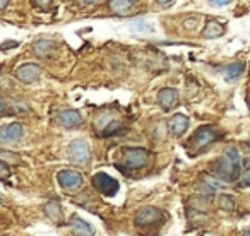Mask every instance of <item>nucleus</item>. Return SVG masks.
Here are the masks:
<instances>
[{"instance_id": "7", "label": "nucleus", "mask_w": 250, "mask_h": 236, "mask_svg": "<svg viewBox=\"0 0 250 236\" xmlns=\"http://www.w3.org/2000/svg\"><path fill=\"white\" fill-rule=\"evenodd\" d=\"M57 180H59L60 187H62L65 192H77L84 183L81 173H79V171H76V170H62V171H59V175H57Z\"/></svg>"}, {"instance_id": "27", "label": "nucleus", "mask_w": 250, "mask_h": 236, "mask_svg": "<svg viewBox=\"0 0 250 236\" xmlns=\"http://www.w3.org/2000/svg\"><path fill=\"white\" fill-rule=\"evenodd\" d=\"M229 4V0H221V2H211V5H216V7H225V5Z\"/></svg>"}, {"instance_id": "8", "label": "nucleus", "mask_w": 250, "mask_h": 236, "mask_svg": "<svg viewBox=\"0 0 250 236\" xmlns=\"http://www.w3.org/2000/svg\"><path fill=\"white\" fill-rule=\"evenodd\" d=\"M24 129L21 123H7V125L0 127V146H11V144H18L21 140Z\"/></svg>"}, {"instance_id": "28", "label": "nucleus", "mask_w": 250, "mask_h": 236, "mask_svg": "<svg viewBox=\"0 0 250 236\" xmlns=\"http://www.w3.org/2000/svg\"><path fill=\"white\" fill-rule=\"evenodd\" d=\"M173 4H175V2H171V0H168V2H158V5H160V7H171Z\"/></svg>"}, {"instance_id": "3", "label": "nucleus", "mask_w": 250, "mask_h": 236, "mask_svg": "<svg viewBox=\"0 0 250 236\" xmlns=\"http://www.w3.org/2000/svg\"><path fill=\"white\" fill-rule=\"evenodd\" d=\"M221 137H223V134L219 132V130H216L214 127L204 125V127H201V129H199L197 132H195L194 136L190 137V140H188V146L195 147V149H202V147L211 146L212 142L219 140Z\"/></svg>"}, {"instance_id": "18", "label": "nucleus", "mask_w": 250, "mask_h": 236, "mask_svg": "<svg viewBox=\"0 0 250 236\" xmlns=\"http://www.w3.org/2000/svg\"><path fill=\"white\" fill-rule=\"evenodd\" d=\"M243 69H245V65H243V63H229V65L223 67V72L226 74L228 80H233V79H236V77L242 76Z\"/></svg>"}, {"instance_id": "13", "label": "nucleus", "mask_w": 250, "mask_h": 236, "mask_svg": "<svg viewBox=\"0 0 250 236\" xmlns=\"http://www.w3.org/2000/svg\"><path fill=\"white\" fill-rule=\"evenodd\" d=\"M70 231L74 236H94V228L87 221H84L79 216H74L70 221Z\"/></svg>"}, {"instance_id": "6", "label": "nucleus", "mask_w": 250, "mask_h": 236, "mask_svg": "<svg viewBox=\"0 0 250 236\" xmlns=\"http://www.w3.org/2000/svg\"><path fill=\"white\" fill-rule=\"evenodd\" d=\"M91 183H93V187L96 188L101 195H104V197H113V195H117L118 188H120L118 181L115 180V178H111L110 175L103 173V171L94 175V177L91 178Z\"/></svg>"}, {"instance_id": "12", "label": "nucleus", "mask_w": 250, "mask_h": 236, "mask_svg": "<svg viewBox=\"0 0 250 236\" xmlns=\"http://www.w3.org/2000/svg\"><path fill=\"white\" fill-rule=\"evenodd\" d=\"M33 52L38 59L48 60L52 59V55L57 52V45L53 39H38V41L33 45Z\"/></svg>"}, {"instance_id": "4", "label": "nucleus", "mask_w": 250, "mask_h": 236, "mask_svg": "<svg viewBox=\"0 0 250 236\" xmlns=\"http://www.w3.org/2000/svg\"><path fill=\"white\" fill-rule=\"evenodd\" d=\"M69 159L72 161L74 164H79V166H84V164L89 163V159H91L89 144H87L84 139L70 140V144H69Z\"/></svg>"}, {"instance_id": "11", "label": "nucleus", "mask_w": 250, "mask_h": 236, "mask_svg": "<svg viewBox=\"0 0 250 236\" xmlns=\"http://www.w3.org/2000/svg\"><path fill=\"white\" fill-rule=\"evenodd\" d=\"M57 122L65 129H74V127H79L83 123V115L77 110H63L57 115Z\"/></svg>"}, {"instance_id": "30", "label": "nucleus", "mask_w": 250, "mask_h": 236, "mask_svg": "<svg viewBox=\"0 0 250 236\" xmlns=\"http://www.w3.org/2000/svg\"><path fill=\"white\" fill-rule=\"evenodd\" d=\"M243 236H250V229H249V231H245V233H243Z\"/></svg>"}, {"instance_id": "21", "label": "nucleus", "mask_w": 250, "mask_h": 236, "mask_svg": "<svg viewBox=\"0 0 250 236\" xmlns=\"http://www.w3.org/2000/svg\"><path fill=\"white\" fill-rule=\"evenodd\" d=\"M219 207L223 209V211H235L236 204H235V198L231 197V195H219Z\"/></svg>"}, {"instance_id": "26", "label": "nucleus", "mask_w": 250, "mask_h": 236, "mask_svg": "<svg viewBox=\"0 0 250 236\" xmlns=\"http://www.w3.org/2000/svg\"><path fill=\"white\" fill-rule=\"evenodd\" d=\"M33 5H35V7H43L42 11H48V9L46 7H52V2H33Z\"/></svg>"}, {"instance_id": "24", "label": "nucleus", "mask_w": 250, "mask_h": 236, "mask_svg": "<svg viewBox=\"0 0 250 236\" xmlns=\"http://www.w3.org/2000/svg\"><path fill=\"white\" fill-rule=\"evenodd\" d=\"M9 104L5 103V99L2 96H0V117H4V115H7L9 113Z\"/></svg>"}, {"instance_id": "29", "label": "nucleus", "mask_w": 250, "mask_h": 236, "mask_svg": "<svg viewBox=\"0 0 250 236\" xmlns=\"http://www.w3.org/2000/svg\"><path fill=\"white\" fill-rule=\"evenodd\" d=\"M9 5V2L7 0H2V2H0V11H2V9H5Z\"/></svg>"}, {"instance_id": "23", "label": "nucleus", "mask_w": 250, "mask_h": 236, "mask_svg": "<svg viewBox=\"0 0 250 236\" xmlns=\"http://www.w3.org/2000/svg\"><path fill=\"white\" fill-rule=\"evenodd\" d=\"M242 187H250V166L245 170V173H243V178H242Z\"/></svg>"}, {"instance_id": "10", "label": "nucleus", "mask_w": 250, "mask_h": 236, "mask_svg": "<svg viewBox=\"0 0 250 236\" xmlns=\"http://www.w3.org/2000/svg\"><path fill=\"white\" fill-rule=\"evenodd\" d=\"M158 103L165 111H171L178 104V91L173 87H165L158 94Z\"/></svg>"}, {"instance_id": "25", "label": "nucleus", "mask_w": 250, "mask_h": 236, "mask_svg": "<svg viewBox=\"0 0 250 236\" xmlns=\"http://www.w3.org/2000/svg\"><path fill=\"white\" fill-rule=\"evenodd\" d=\"M16 46H19L18 41H5L0 45V50H7V48H16Z\"/></svg>"}, {"instance_id": "5", "label": "nucleus", "mask_w": 250, "mask_h": 236, "mask_svg": "<svg viewBox=\"0 0 250 236\" xmlns=\"http://www.w3.org/2000/svg\"><path fill=\"white\" fill-rule=\"evenodd\" d=\"M165 214L160 211L158 207H151V205H146V207H141L136 214V226L139 228H151V226H156L160 222H163Z\"/></svg>"}, {"instance_id": "16", "label": "nucleus", "mask_w": 250, "mask_h": 236, "mask_svg": "<svg viewBox=\"0 0 250 236\" xmlns=\"http://www.w3.org/2000/svg\"><path fill=\"white\" fill-rule=\"evenodd\" d=\"M223 26L219 24L218 21H214V19H211V21L206 22V28L204 31H202V38L206 39H214V38H219V36L223 35Z\"/></svg>"}, {"instance_id": "22", "label": "nucleus", "mask_w": 250, "mask_h": 236, "mask_svg": "<svg viewBox=\"0 0 250 236\" xmlns=\"http://www.w3.org/2000/svg\"><path fill=\"white\" fill-rule=\"evenodd\" d=\"M9 175H11V170H9V166L4 163V161H0V178H7Z\"/></svg>"}, {"instance_id": "20", "label": "nucleus", "mask_w": 250, "mask_h": 236, "mask_svg": "<svg viewBox=\"0 0 250 236\" xmlns=\"http://www.w3.org/2000/svg\"><path fill=\"white\" fill-rule=\"evenodd\" d=\"M129 28H130V31H134V33H149L151 31V26L147 24L144 19H134V21L129 24Z\"/></svg>"}, {"instance_id": "19", "label": "nucleus", "mask_w": 250, "mask_h": 236, "mask_svg": "<svg viewBox=\"0 0 250 236\" xmlns=\"http://www.w3.org/2000/svg\"><path fill=\"white\" fill-rule=\"evenodd\" d=\"M122 129H124V125H122V122H118L117 118H111L110 123H108V125L104 127V129L100 132V136H101V137H110V136H115V134H118Z\"/></svg>"}, {"instance_id": "17", "label": "nucleus", "mask_w": 250, "mask_h": 236, "mask_svg": "<svg viewBox=\"0 0 250 236\" xmlns=\"http://www.w3.org/2000/svg\"><path fill=\"white\" fill-rule=\"evenodd\" d=\"M43 211H45V214L48 216L52 221H57V222L62 221V207H60V205L57 204L55 200L46 202L45 207H43Z\"/></svg>"}, {"instance_id": "9", "label": "nucleus", "mask_w": 250, "mask_h": 236, "mask_svg": "<svg viewBox=\"0 0 250 236\" xmlns=\"http://www.w3.org/2000/svg\"><path fill=\"white\" fill-rule=\"evenodd\" d=\"M16 79L22 84H33L40 79V74H42V69L36 63H22L16 69Z\"/></svg>"}, {"instance_id": "1", "label": "nucleus", "mask_w": 250, "mask_h": 236, "mask_svg": "<svg viewBox=\"0 0 250 236\" xmlns=\"http://www.w3.org/2000/svg\"><path fill=\"white\" fill-rule=\"evenodd\" d=\"M240 175H242V157L238 149L229 147L216 163L214 177L225 183H233L240 180Z\"/></svg>"}, {"instance_id": "14", "label": "nucleus", "mask_w": 250, "mask_h": 236, "mask_svg": "<svg viewBox=\"0 0 250 236\" xmlns=\"http://www.w3.org/2000/svg\"><path fill=\"white\" fill-rule=\"evenodd\" d=\"M188 129V118L185 115H175L168 120V130L171 132V136L180 137L187 132Z\"/></svg>"}, {"instance_id": "15", "label": "nucleus", "mask_w": 250, "mask_h": 236, "mask_svg": "<svg viewBox=\"0 0 250 236\" xmlns=\"http://www.w3.org/2000/svg\"><path fill=\"white\" fill-rule=\"evenodd\" d=\"M136 2H130V0H111V2H108V7H110V11L113 12V14L117 16H130L134 11H136Z\"/></svg>"}, {"instance_id": "2", "label": "nucleus", "mask_w": 250, "mask_h": 236, "mask_svg": "<svg viewBox=\"0 0 250 236\" xmlns=\"http://www.w3.org/2000/svg\"><path fill=\"white\" fill-rule=\"evenodd\" d=\"M149 161V151L144 149V147H127L122 153V159L117 164L120 170H141L144 168Z\"/></svg>"}]
</instances>
